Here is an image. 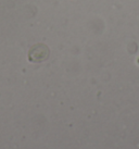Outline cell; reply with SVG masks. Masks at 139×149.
Masks as SVG:
<instances>
[{
  "label": "cell",
  "mask_w": 139,
  "mask_h": 149,
  "mask_svg": "<svg viewBox=\"0 0 139 149\" xmlns=\"http://www.w3.org/2000/svg\"><path fill=\"white\" fill-rule=\"evenodd\" d=\"M49 57V48L44 44L34 45L28 51V60L31 62H42Z\"/></svg>",
  "instance_id": "obj_1"
}]
</instances>
